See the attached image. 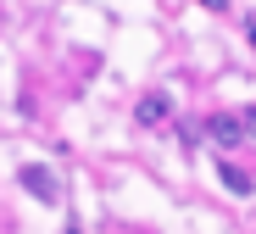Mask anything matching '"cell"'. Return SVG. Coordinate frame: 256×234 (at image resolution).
Listing matches in <instances>:
<instances>
[{
    "label": "cell",
    "instance_id": "obj_1",
    "mask_svg": "<svg viewBox=\"0 0 256 234\" xmlns=\"http://www.w3.org/2000/svg\"><path fill=\"white\" fill-rule=\"evenodd\" d=\"M200 128H206V139H212L218 151H234L240 139H245V117H228V112H212Z\"/></svg>",
    "mask_w": 256,
    "mask_h": 234
},
{
    "label": "cell",
    "instance_id": "obj_2",
    "mask_svg": "<svg viewBox=\"0 0 256 234\" xmlns=\"http://www.w3.org/2000/svg\"><path fill=\"white\" fill-rule=\"evenodd\" d=\"M22 190H28L34 201H45V206H56V201H62L56 173H50V167H39V162H28V167H22Z\"/></svg>",
    "mask_w": 256,
    "mask_h": 234
},
{
    "label": "cell",
    "instance_id": "obj_3",
    "mask_svg": "<svg viewBox=\"0 0 256 234\" xmlns=\"http://www.w3.org/2000/svg\"><path fill=\"white\" fill-rule=\"evenodd\" d=\"M134 117H140V128H162L167 117H173V101H167V95H145Z\"/></svg>",
    "mask_w": 256,
    "mask_h": 234
},
{
    "label": "cell",
    "instance_id": "obj_4",
    "mask_svg": "<svg viewBox=\"0 0 256 234\" xmlns=\"http://www.w3.org/2000/svg\"><path fill=\"white\" fill-rule=\"evenodd\" d=\"M218 173H223V190H228V195H250V190H256V178H250L245 167H234V162L218 167Z\"/></svg>",
    "mask_w": 256,
    "mask_h": 234
},
{
    "label": "cell",
    "instance_id": "obj_5",
    "mask_svg": "<svg viewBox=\"0 0 256 234\" xmlns=\"http://www.w3.org/2000/svg\"><path fill=\"white\" fill-rule=\"evenodd\" d=\"M245 139H256V106L245 112Z\"/></svg>",
    "mask_w": 256,
    "mask_h": 234
},
{
    "label": "cell",
    "instance_id": "obj_6",
    "mask_svg": "<svg viewBox=\"0 0 256 234\" xmlns=\"http://www.w3.org/2000/svg\"><path fill=\"white\" fill-rule=\"evenodd\" d=\"M200 6H212V12H228V0H200Z\"/></svg>",
    "mask_w": 256,
    "mask_h": 234
},
{
    "label": "cell",
    "instance_id": "obj_7",
    "mask_svg": "<svg viewBox=\"0 0 256 234\" xmlns=\"http://www.w3.org/2000/svg\"><path fill=\"white\" fill-rule=\"evenodd\" d=\"M67 234H78V228H67Z\"/></svg>",
    "mask_w": 256,
    "mask_h": 234
}]
</instances>
